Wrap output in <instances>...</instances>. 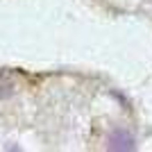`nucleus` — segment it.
I'll list each match as a JSON object with an SVG mask.
<instances>
[{"instance_id": "f257e3e1", "label": "nucleus", "mask_w": 152, "mask_h": 152, "mask_svg": "<svg viewBox=\"0 0 152 152\" xmlns=\"http://www.w3.org/2000/svg\"><path fill=\"white\" fill-rule=\"evenodd\" d=\"M136 148V139L125 129H114L107 139V150H116V152H127Z\"/></svg>"}, {"instance_id": "f03ea898", "label": "nucleus", "mask_w": 152, "mask_h": 152, "mask_svg": "<svg viewBox=\"0 0 152 152\" xmlns=\"http://www.w3.org/2000/svg\"><path fill=\"white\" fill-rule=\"evenodd\" d=\"M14 82L9 80V77H0V98H9V95H14Z\"/></svg>"}]
</instances>
